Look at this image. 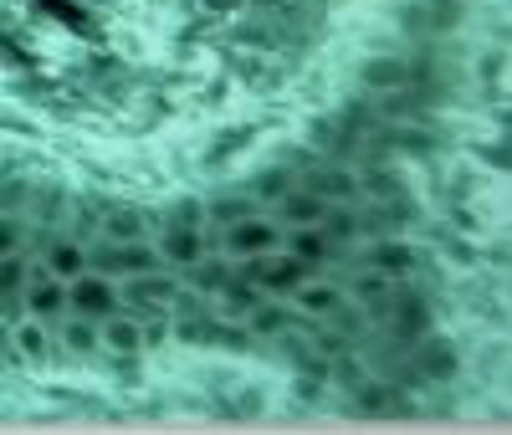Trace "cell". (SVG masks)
<instances>
[{
  "label": "cell",
  "mask_w": 512,
  "mask_h": 435,
  "mask_svg": "<svg viewBox=\"0 0 512 435\" xmlns=\"http://www.w3.org/2000/svg\"><path fill=\"white\" fill-rule=\"evenodd\" d=\"M47 267H52V277L72 282L77 272H88V251H82L77 241H52V251H47Z\"/></svg>",
  "instance_id": "obj_18"
},
{
  "label": "cell",
  "mask_w": 512,
  "mask_h": 435,
  "mask_svg": "<svg viewBox=\"0 0 512 435\" xmlns=\"http://www.w3.org/2000/svg\"><path fill=\"white\" fill-rule=\"evenodd\" d=\"M277 205H282V215H287L292 226H318V221H323V210H328V200L313 195L308 185H287V190L277 195Z\"/></svg>",
  "instance_id": "obj_14"
},
{
  "label": "cell",
  "mask_w": 512,
  "mask_h": 435,
  "mask_svg": "<svg viewBox=\"0 0 512 435\" xmlns=\"http://www.w3.org/2000/svg\"><path fill=\"white\" fill-rule=\"evenodd\" d=\"M210 6H216V11H236V6H241V0H210Z\"/></svg>",
  "instance_id": "obj_31"
},
{
  "label": "cell",
  "mask_w": 512,
  "mask_h": 435,
  "mask_svg": "<svg viewBox=\"0 0 512 435\" xmlns=\"http://www.w3.org/2000/svg\"><path fill=\"white\" fill-rule=\"evenodd\" d=\"M384 313H390L400 343H415V338L431 333V302H425V297H410V292L405 297H390V308H384Z\"/></svg>",
  "instance_id": "obj_10"
},
{
  "label": "cell",
  "mask_w": 512,
  "mask_h": 435,
  "mask_svg": "<svg viewBox=\"0 0 512 435\" xmlns=\"http://www.w3.org/2000/svg\"><path fill=\"white\" fill-rule=\"evenodd\" d=\"M410 82H415V67L400 62V57H374V62H364V87H374V93H405Z\"/></svg>",
  "instance_id": "obj_13"
},
{
  "label": "cell",
  "mask_w": 512,
  "mask_h": 435,
  "mask_svg": "<svg viewBox=\"0 0 512 435\" xmlns=\"http://www.w3.org/2000/svg\"><path fill=\"white\" fill-rule=\"evenodd\" d=\"M390 144H395V149H405V154H431V149H436V134H431V128L395 123V128H390Z\"/></svg>",
  "instance_id": "obj_23"
},
{
  "label": "cell",
  "mask_w": 512,
  "mask_h": 435,
  "mask_svg": "<svg viewBox=\"0 0 512 435\" xmlns=\"http://www.w3.org/2000/svg\"><path fill=\"white\" fill-rule=\"evenodd\" d=\"M11 343L21 348L26 359H47V354H52V323L16 318V323H11Z\"/></svg>",
  "instance_id": "obj_16"
},
{
  "label": "cell",
  "mask_w": 512,
  "mask_h": 435,
  "mask_svg": "<svg viewBox=\"0 0 512 435\" xmlns=\"http://www.w3.org/2000/svg\"><path fill=\"white\" fill-rule=\"evenodd\" d=\"M26 195H31V190H26V185H11V190H0V205H21V200H26Z\"/></svg>",
  "instance_id": "obj_30"
},
{
  "label": "cell",
  "mask_w": 512,
  "mask_h": 435,
  "mask_svg": "<svg viewBox=\"0 0 512 435\" xmlns=\"http://www.w3.org/2000/svg\"><path fill=\"white\" fill-rule=\"evenodd\" d=\"M303 185H308L313 195H323L328 205H354V200H359V174L344 169V164H323V169H313Z\"/></svg>",
  "instance_id": "obj_9"
},
{
  "label": "cell",
  "mask_w": 512,
  "mask_h": 435,
  "mask_svg": "<svg viewBox=\"0 0 512 435\" xmlns=\"http://www.w3.org/2000/svg\"><path fill=\"white\" fill-rule=\"evenodd\" d=\"M420 348H415V374L420 379H436V384H446V379H456V369H461V354L446 343V338H436V333H425V338H415Z\"/></svg>",
  "instance_id": "obj_6"
},
{
  "label": "cell",
  "mask_w": 512,
  "mask_h": 435,
  "mask_svg": "<svg viewBox=\"0 0 512 435\" xmlns=\"http://www.w3.org/2000/svg\"><path fill=\"white\" fill-rule=\"evenodd\" d=\"M287 185H292V169H262V174H256V185H251V190L262 195V200H277Z\"/></svg>",
  "instance_id": "obj_26"
},
{
  "label": "cell",
  "mask_w": 512,
  "mask_h": 435,
  "mask_svg": "<svg viewBox=\"0 0 512 435\" xmlns=\"http://www.w3.org/2000/svg\"><path fill=\"white\" fill-rule=\"evenodd\" d=\"M62 348H72V354H93V348H98V323L67 313V323H62Z\"/></svg>",
  "instance_id": "obj_20"
},
{
  "label": "cell",
  "mask_w": 512,
  "mask_h": 435,
  "mask_svg": "<svg viewBox=\"0 0 512 435\" xmlns=\"http://www.w3.org/2000/svg\"><path fill=\"white\" fill-rule=\"evenodd\" d=\"M210 323H216V318L180 313V328H175V338H185V343H210Z\"/></svg>",
  "instance_id": "obj_27"
},
{
  "label": "cell",
  "mask_w": 512,
  "mask_h": 435,
  "mask_svg": "<svg viewBox=\"0 0 512 435\" xmlns=\"http://www.w3.org/2000/svg\"><path fill=\"white\" fill-rule=\"evenodd\" d=\"M88 267L118 282V277H139V272H154V267H164V261H159V251H154L149 241H103V246L88 256Z\"/></svg>",
  "instance_id": "obj_2"
},
{
  "label": "cell",
  "mask_w": 512,
  "mask_h": 435,
  "mask_svg": "<svg viewBox=\"0 0 512 435\" xmlns=\"http://www.w3.org/2000/svg\"><path fill=\"white\" fill-rule=\"evenodd\" d=\"M287 251H292V256H303V261H313V267H318V261H333V256H338V246L323 236V226H297Z\"/></svg>",
  "instance_id": "obj_17"
},
{
  "label": "cell",
  "mask_w": 512,
  "mask_h": 435,
  "mask_svg": "<svg viewBox=\"0 0 512 435\" xmlns=\"http://www.w3.org/2000/svg\"><path fill=\"white\" fill-rule=\"evenodd\" d=\"M154 251H159L164 267H190V261H200V251H205V236H200V226H190V221H169Z\"/></svg>",
  "instance_id": "obj_5"
},
{
  "label": "cell",
  "mask_w": 512,
  "mask_h": 435,
  "mask_svg": "<svg viewBox=\"0 0 512 435\" xmlns=\"http://www.w3.org/2000/svg\"><path fill=\"white\" fill-rule=\"evenodd\" d=\"M390 282H395V277H384V272H374V267H359V277H354V302H359V308H369V313H384V308H390V297H395Z\"/></svg>",
  "instance_id": "obj_15"
},
{
  "label": "cell",
  "mask_w": 512,
  "mask_h": 435,
  "mask_svg": "<svg viewBox=\"0 0 512 435\" xmlns=\"http://www.w3.org/2000/svg\"><path fill=\"white\" fill-rule=\"evenodd\" d=\"M369 267L384 272V277H410V272L420 267V251H415L410 241H400V236H379V241L369 246Z\"/></svg>",
  "instance_id": "obj_11"
},
{
  "label": "cell",
  "mask_w": 512,
  "mask_h": 435,
  "mask_svg": "<svg viewBox=\"0 0 512 435\" xmlns=\"http://www.w3.org/2000/svg\"><path fill=\"white\" fill-rule=\"evenodd\" d=\"M282 246V226L262 221V215H241V221L226 226V251L231 256H262Z\"/></svg>",
  "instance_id": "obj_3"
},
{
  "label": "cell",
  "mask_w": 512,
  "mask_h": 435,
  "mask_svg": "<svg viewBox=\"0 0 512 435\" xmlns=\"http://www.w3.org/2000/svg\"><path fill=\"white\" fill-rule=\"evenodd\" d=\"M103 231H108V241H144L149 226H144V210H113Z\"/></svg>",
  "instance_id": "obj_22"
},
{
  "label": "cell",
  "mask_w": 512,
  "mask_h": 435,
  "mask_svg": "<svg viewBox=\"0 0 512 435\" xmlns=\"http://www.w3.org/2000/svg\"><path fill=\"white\" fill-rule=\"evenodd\" d=\"M123 302H118V282L113 277H103V272H77L72 282H67V313H77V318H93V323H103L108 313H118Z\"/></svg>",
  "instance_id": "obj_1"
},
{
  "label": "cell",
  "mask_w": 512,
  "mask_h": 435,
  "mask_svg": "<svg viewBox=\"0 0 512 435\" xmlns=\"http://www.w3.org/2000/svg\"><path fill=\"white\" fill-rule=\"evenodd\" d=\"M98 348H108V354H123V359H134L139 348H144V323L139 318H128L123 308L108 313L98 323Z\"/></svg>",
  "instance_id": "obj_8"
},
{
  "label": "cell",
  "mask_w": 512,
  "mask_h": 435,
  "mask_svg": "<svg viewBox=\"0 0 512 435\" xmlns=\"http://www.w3.org/2000/svg\"><path fill=\"white\" fill-rule=\"evenodd\" d=\"M292 297H297V313H308V318H333L338 308H349V302H344V287L318 282V277L297 282V287H292Z\"/></svg>",
  "instance_id": "obj_12"
},
{
  "label": "cell",
  "mask_w": 512,
  "mask_h": 435,
  "mask_svg": "<svg viewBox=\"0 0 512 435\" xmlns=\"http://www.w3.org/2000/svg\"><path fill=\"white\" fill-rule=\"evenodd\" d=\"M0 364H16V348H11V323L0 318Z\"/></svg>",
  "instance_id": "obj_29"
},
{
  "label": "cell",
  "mask_w": 512,
  "mask_h": 435,
  "mask_svg": "<svg viewBox=\"0 0 512 435\" xmlns=\"http://www.w3.org/2000/svg\"><path fill=\"white\" fill-rule=\"evenodd\" d=\"M190 287L195 292H221L226 282H231V267H226V261H190Z\"/></svg>",
  "instance_id": "obj_21"
},
{
  "label": "cell",
  "mask_w": 512,
  "mask_h": 435,
  "mask_svg": "<svg viewBox=\"0 0 512 435\" xmlns=\"http://www.w3.org/2000/svg\"><path fill=\"white\" fill-rule=\"evenodd\" d=\"M21 236H26V221H21V215H0V256L21 251Z\"/></svg>",
  "instance_id": "obj_28"
},
{
  "label": "cell",
  "mask_w": 512,
  "mask_h": 435,
  "mask_svg": "<svg viewBox=\"0 0 512 435\" xmlns=\"http://www.w3.org/2000/svg\"><path fill=\"white\" fill-rule=\"evenodd\" d=\"M246 318H251V333H282V328L292 323L282 308H267V302H256V308H251Z\"/></svg>",
  "instance_id": "obj_25"
},
{
  "label": "cell",
  "mask_w": 512,
  "mask_h": 435,
  "mask_svg": "<svg viewBox=\"0 0 512 435\" xmlns=\"http://www.w3.org/2000/svg\"><path fill=\"white\" fill-rule=\"evenodd\" d=\"M26 282H31V261H26L21 251L0 256V318H6V323L26 318V313H21V292H26Z\"/></svg>",
  "instance_id": "obj_7"
},
{
  "label": "cell",
  "mask_w": 512,
  "mask_h": 435,
  "mask_svg": "<svg viewBox=\"0 0 512 435\" xmlns=\"http://www.w3.org/2000/svg\"><path fill=\"white\" fill-rule=\"evenodd\" d=\"M318 226H323V236H328L333 246H344V241L359 236V210H354V205H328Z\"/></svg>",
  "instance_id": "obj_19"
},
{
  "label": "cell",
  "mask_w": 512,
  "mask_h": 435,
  "mask_svg": "<svg viewBox=\"0 0 512 435\" xmlns=\"http://www.w3.org/2000/svg\"><path fill=\"white\" fill-rule=\"evenodd\" d=\"M21 313L36 318V323H57V318H67V282H62V277H36V282H26V292H21Z\"/></svg>",
  "instance_id": "obj_4"
},
{
  "label": "cell",
  "mask_w": 512,
  "mask_h": 435,
  "mask_svg": "<svg viewBox=\"0 0 512 435\" xmlns=\"http://www.w3.org/2000/svg\"><path fill=\"white\" fill-rule=\"evenodd\" d=\"M359 190H369L374 200H395V195H405L395 169H369V174H359Z\"/></svg>",
  "instance_id": "obj_24"
}]
</instances>
